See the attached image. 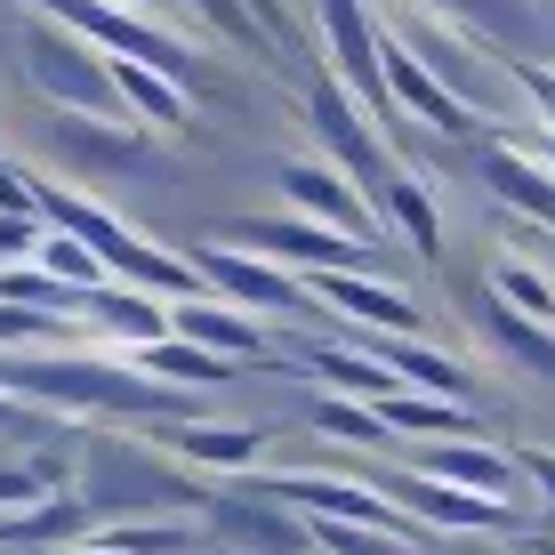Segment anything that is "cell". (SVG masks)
I'll use <instances>...</instances> for the list:
<instances>
[{
  "label": "cell",
  "instance_id": "1",
  "mask_svg": "<svg viewBox=\"0 0 555 555\" xmlns=\"http://www.w3.org/2000/svg\"><path fill=\"white\" fill-rule=\"evenodd\" d=\"M209 475H194L185 459H169L153 435H81V475H73V500L105 524H202L209 507Z\"/></svg>",
  "mask_w": 555,
  "mask_h": 555
},
{
  "label": "cell",
  "instance_id": "2",
  "mask_svg": "<svg viewBox=\"0 0 555 555\" xmlns=\"http://www.w3.org/2000/svg\"><path fill=\"white\" fill-rule=\"evenodd\" d=\"M387 33H395V41H403L427 73H435V81L451 89L459 105L475 113V121H483V113H515V73H507V56H500V49H483L467 25H451V16L411 9V0H403Z\"/></svg>",
  "mask_w": 555,
  "mask_h": 555
},
{
  "label": "cell",
  "instance_id": "3",
  "mask_svg": "<svg viewBox=\"0 0 555 555\" xmlns=\"http://www.w3.org/2000/svg\"><path fill=\"white\" fill-rule=\"evenodd\" d=\"M16 73H25V89H33L41 105H56V113L129 121L121 98H113V65L81 41V33L49 25V16H25V33H16Z\"/></svg>",
  "mask_w": 555,
  "mask_h": 555
},
{
  "label": "cell",
  "instance_id": "4",
  "mask_svg": "<svg viewBox=\"0 0 555 555\" xmlns=\"http://www.w3.org/2000/svg\"><path fill=\"white\" fill-rule=\"evenodd\" d=\"M25 16H49V25L81 33L98 56L153 65V73H169V81L194 89V49H185V33H169L162 16H129V9H113V0H25Z\"/></svg>",
  "mask_w": 555,
  "mask_h": 555
},
{
  "label": "cell",
  "instance_id": "5",
  "mask_svg": "<svg viewBox=\"0 0 555 555\" xmlns=\"http://www.w3.org/2000/svg\"><path fill=\"white\" fill-rule=\"evenodd\" d=\"M202 531H209V547H225V555H314V524H306L298 507H282L266 483H225V491H209V507H202Z\"/></svg>",
  "mask_w": 555,
  "mask_h": 555
},
{
  "label": "cell",
  "instance_id": "6",
  "mask_svg": "<svg viewBox=\"0 0 555 555\" xmlns=\"http://www.w3.org/2000/svg\"><path fill=\"white\" fill-rule=\"evenodd\" d=\"M234 250H250V258H274L282 274H378V242H347V234H331V225H314V218H242L234 234Z\"/></svg>",
  "mask_w": 555,
  "mask_h": 555
},
{
  "label": "cell",
  "instance_id": "7",
  "mask_svg": "<svg viewBox=\"0 0 555 555\" xmlns=\"http://www.w3.org/2000/svg\"><path fill=\"white\" fill-rule=\"evenodd\" d=\"M274 185H282V209H291V218H314V225H331V234H347V242H378L387 234L378 202L362 194L338 162H322V153H282Z\"/></svg>",
  "mask_w": 555,
  "mask_h": 555
},
{
  "label": "cell",
  "instance_id": "8",
  "mask_svg": "<svg viewBox=\"0 0 555 555\" xmlns=\"http://www.w3.org/2000/svg\"><path fill=\"white\" fill-rule=\"evenodd\" d=\"M306 121H314V138H322V162H338L362 194H387L395 185V162H387V145H378V121H362V105L347 98V81H338L331 65L306 81Z\"/></svg>",
  "mask_w": 555,
  "mask_h": 555
},
{
  "label": "cell",
  "instance_id": "9",
  "mask_svg": "<svg viewBox=\"0 0 555 555\" xmlns=\"http://www.w3.org/2000/svg\"><path fill=\"white\" fill-rule=\"evenodd\" d=\"M194 266H202L209 298L242 306V314H258V322H291V314H306V306H314L298 274H282L274 258L234 250V242H202V250H194Z\"/></svg>",
  "mask_w": 555,
  "mask_h": 555
},
{
  "label": "cell",
  "instance_id": "10",
  "mask_svg": "<svg viewBox=\"0 0 555 555\" xmlns=\"http://www.w3.org/2000/svg\"><path fill=\"white\" fill-rule=\"evenodd\" d=\"M306 298H322L331 314H347L362 338H418L427 331L418 298L395 291L387 274H306Z\"/></svg>",
  "mask_w": 555,
  "mask_h": 555
},
{
  "label": "cell",
  "instance_id": "11",
  "mask_svg": "<svg viewBox=\"0 0 555 555\" xmlns=\"http://www.w3.org/2000/svg\"><path fill=\"white\" fill-rule=\"evenodd\" d=\"M378 491H387L427 540H435V531H515V507L475 500V491H451V483H435V475H418V467H395Z\"/></svg>",
  "mask_w": 555,
  "mask_h": 555
},
{
  "label": "cell",
  "instance_id": "12",
  "mask_svg": "<svg viewBox=\"0 0 555 555\" xmlns=\"http://www.w3.org/2000/svg\"><path fill=\"white\" fill-rule=\"evenodd\" d=\"M418 475H435V483H451V491H475V500H500V507H515L524 515V467H515L507 451H491V443H418V459H411Z\"/></svg>",
  "mask_w": 555,
  "mask_h": 555
},
{
  "label": "cell",
  "instance_id": "13",
  "mask_svg": "<svg viewBox=\"0 0 555 555\" xmlns=\"http://www.w3.org/2000/svg\"><path fill=\"white\" fill-rule=\"evenodd\" d=\"M169 459H185L194 475H250L274 435L266 427H218V418H169V427H145Z\"/></svg>",
  "mask_w": 555,
  "mask_h": 555
},
{
  "label": "cell",
  "instance_id": "14",
  "mask_svg": "<svg viewBox=\"0 0 555 555\" xmlns=\"http://www.w3.org/2000/svg\"><path fill=\"white\" fill-rule=\"evenodd\" d=\"M49 153L81 178H121V169H145V138L138 121H89V113H56L49 121Z\"/></svg>",
  "mask_w": 555,
  "mask_h": 555
},
{
  "label": "cell",
  "instance_id": "15",
  "mask_svg": "<svg viewBox=\"0 0 555 555\" xmlns=\"http://www.w3.org/2000/svg\"><path fill=\"white\" fill-rule=\"evenodd\" d=\"M378 33H387V25H378ZM378 65H387V98H395V113H411L418 129H443V138H475V113L459 105L451 89L435 81V73L418 65L403 41H395V33H387V49H378Z\"/></svg>",
  "mask_w": 555,
  "mask_h": 555
},
{
  "label": "cell",
  "instance_id": "16",
  "mask_svg": "<svg viewBox=\"0 0 555 555\" xmlns=\"http://www.w3.org/2000/svg\"><path fill=\"white\" fill-rule=\"evenodd\" d=\"M81 331H89V338H105L113 354L162 347V338H169V298L129 291V282H105V291H89V298H81Z\"/></svg>",
  "mask_w": 555,
  "mask_h": 555
},
{
  "label": "cell",
  "instance_id": "17",
  "mask_svg": "<svg viewBox=\"0 0 555 555\" xmlns=\"http://www.w3.org/2000/svg\"><path fill=\"white\" fill-rule=\"evenodd\" d=\"M169 338H185V347L234 362V371L266 354V322L242 314V306H225V298H178V306H169Z\"/></svg>",
  "mask_w": 555,
  "mask_h": 555
},
{
  "label": "cell",
  "instance_id": "18",
  "mask_svg": "<svg viewBox=\"0 0 555 555\" xmlns=\"http://www.w3.org/2000/svg\"><path fill=\"white\" fill-rule=\"evenodd\" d=\"M467 314H475V331H483L515 371H531L540 387H555V331H547V322H524L515 306H500L491 291H467Z\"/></svg>",
  "mask_w": 555,
  "mask_h": 555
},
{
  "label": "cell",
  "instance_id": "19",
  "mask_svg": "<svg viewBox=\"0 0 555 555\" xmlns=\"http://www.w3.org/2000/svg\"><path fill=\"white\" fill-rule=\"evenodd\" d=\"M411 9H435V16H451V25H467L475 41L500 49V56H524L540 41V9H531V0H411Z\"/></svg>",
  "mask_w": 555,
  "mask_h": 555
},
{
  "label": "cell",
  "instance_id": "20",
  "mask_svg": "<svg viewBox=\"0 0 555 555\" xmlns=\"http://www.w3.org/2000/svg\"><path fill=\"white\" fill-rule=\"evenodd\" d=\"M362 354H378L395 378H403L411 395H443V403H467L475 395V378H467V362H451V354H435L427 338H362Z\"/></svg>",
  "mask_w": 555,
  "mask_h": 555
},
{
  "label": "cell",
  "instance_id": "21",
  "mask_svg": "<svg viewBox=\"0 0 555 555\" xmlns=\"http://www.w3.org/2000/svg\"><path fill=\"white\" fill-rule=\"evenodd\" d=\"M105 65H113V98H121V113L138 129H185L194 121V89L185 81H169L153 65H121V56H105Z\"/></svg>",
  "mask_w": 555,
  "mask_h": 555
},
{
  "label": "cell",
  "instance_id": "22",
  "mask_svg": "<svg viewBox=\"0 0 555 555\" xmlns=\"http://www.w3.org/2000/svg\"><path fill=\"white\" fill-rule=\"evenodd\" d=\"M298 362H306V378H322V387L347 395V403H387V395L403 387V378H395L378 354H347V347H331V338L298 347Z\"/></svg>",
  "mask_w": 555,
  "mask_h": 555
},
{
  "label": "cell",
  "instance_id": "23",
  "mask_svg": "<svg viewBox=\"0 0 555 555\" xmlns=\"http://www.w3.org/2000/svg\"><path fill=\"white\" fill-rule=\"evenodd\" d=\"M378 418H387V435H418V443H467V435H475V411L467 403L411 395V387H395L387 403H378Z\"/></svg>",
  "mask_w": 555,
  "mask_h": 555
},
{
  "label": "cell",
  "instance_id": "24",
  "mask_svg": "<svg viewBox=\"0 0 555 555\" xmlns=\"http://www.w3.org/2000/svg\"><path fill=\"white\" fill-rule=\"evenodd\" d=\"M378 209H387V225L411 242L427 266H443V209H435V194H427V178H411V169H395V185L378 194Z\"/></svg>",
  "mask_w": 555,
  "mask_h": 555
},
{
  "label": "cell",
  "instance_id": "25",
  "mask_svg": "<svg viewBox=\"0 0 555 555\" xmlns=\"http://www.w3.org/2000/svg\"><path fill=\"white\" fill-rule=\"evenodd\" d=\"M129 362H138L145 378H162V387H178V395H209V387H225V378H234V362H218V354L185 347V338H162V347H138Z\"/></svg>",
  "mask_w": 555,
  "mask_h": 555
},
{
  "label": "cell",
  "instance_id": "26",
  "mask_svg": "<svg viewBox=\"0 0 555 555\" xmlns=\"http://www.w3.org/2000/svg\"><path fill=\"white\" fill-rule=\"evenodd\" d=\"M483 291L500 298V306H515L524 322H547V331H555V274H547V266H531V258H491Z\"/></svg>",
  "mask_w": 555,
  "mask_h": 555
},
{
  "label": "cell",
  "instance_id": "27",
  "mask_svg": "<svg viewBox=\"0 0 555 555\" xmlns=\"http://www.w3.org/2000/svg\"><path fill=\"white\" fill-rule=\"evenodd\" d=\"M81 338L73 314H41V306H0V354H33V347H56L65 354Z\"/></svg>",
  "mask_w": 555,
  "mask_h": 555
},
{
  "label": "cell",
  "instance_id": "28",
  "mask_svg": "<svg viewBox=\"0 0 555 555\" xmlns=\"http://www.w3.org/2000/svg\"><path fill=\"white\" fill-rule=\"evenodd\" d=\"M33 266H41L49 282H65L73 298H89V291H105V282H113L105 266H98V250H89V242H73V234H56V225L41 234V258H33Z\"/></svg>",
  "mask_w": 555,
  "mask_h": 555
},
{
  "label": "cell",
  "instance_id": "29",
  "mask_svg": "<svg viewBox=\"0 0 555 555\" xmlns=\"http://www.w3.org/2000/svg\"><path fill=\"white\" fill-rule=\"evenodd\" d=\"M314 427L322 435H338V443H387V418H378V403H347V395H322L314 403Z\"/></svg>",
  "mask_w": 555,
  "mask_h": 555
},
{
  "label": "cell",
  "instance_id": "30",
  "mask_svg": "<svg viewBox=\"0 0 555 555\" xmlns=\"http://www.w3.org/2000/svg\"><path fill=\"white\" fill-rule=\"evenodd\" d=\"M322 555H427V540L411 531H354V524H314Z\"/></svg>",
  "mask_w": 555,
  "mask_h": 555
},
{
  "label": "cell",
  "instance_id": "31",
  "mask_svg": "<svg viewBox=\"0 0 555 555\" xmlns=\"http://www.w3.org/2000/svg\"><path fill=\"white\" fill-rule=\"evenodd\" d=\"M194 9H202V25L209 33H225V41H234V49H274V33H266L258 25V16H250V0H194Z\"/></svg>",
  "mask_w": 555,
  "mask_h": 555
},
{
  "label": "cell",
  "instance_id": "32",
  "mask_svg": "<svg viewBox=\"0 0 555 555\" xmlns=\"http://www.w3.org/2000/svg\"><path fill=\"white\" fill-rule=\"evenodd\" d=\"M507 73H515V98L540 113V129L555 138V65H540V56H507Z\"/></svg>",
  "mask_w": 555,
  "mask_h": 555
},
{
  "label": "cell",
  "instance_id": "33",
  "mask_svg": "<svg viewBox=\"0 0 555 555\" xmlns=\"http://www.w3.org/2000/svg\"><path fill=\"white\" fill-rule=\"evenodd\" d=\"M41 500H49V491H41V475H33L25 459H0V524H16V515H33ZM56 500H65V491H56Z\"/></svg>",
  "mask_w": 555,
  "mask_h": 555
},
{
  "label": "cell",
  "instance_id": "34",
  "mask_svg": "<svg viewBox=\"0 0 555 555\" xmlns=\"http://www.w3.org/2000/svg\"><path fill=\"white\" fill-rule=\"evenodd\" d=\"M0 218H41V178L0 153Z\"/></svg>",
  "mask_w": 555,
  "mask_h": 555
},
{
  "label": "cell",
  "instance_id": "35",
  "mask_svg": "<svg viewBox=\"0 0 555 555\" xmlns=\"http://www.w3.org/2000/svg\"><path fill=\"white\" fill-rule=\"evenodd\" d=\"M515 467H524V483L555 507V451H547V443H531V451H515Z\"/></svg>",
  "mask_w": 555,
  "mask_h": 555
},
{
  "label": "cell",
  "instance_id": "36",
  "mask_svg": "<svg viewBox=\"0 0 555 555\" xmlns=\"http://www.w3.org/2000/svg\"><path fill=\"white\" fill-rule=\"evenodd\" d=\"M33 427H41V411L16 403V395H0V435H33Z\"/></svg>",
  "mask_w": 555,
  "mask_h": 555
},
{
  "label": "cell",
  "instance_id": "37",
  "mask_svg": "<svg viewBox=\"0 0 555 555\" xmlns=\"http://www.w3.org/2000/svg\"><path fill=\"white\" fill-rule=\"evenodd\" d=\"M113 9H129V16H162V0H113Z\"/></svg>",
  "mask_w": 555,
  "mask_h": 555
}]
</instances>
